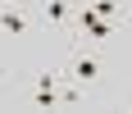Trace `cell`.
I'll use <instances>...</instances> for the list:
<instances>
[{
  "instance_id": "obj_1",
  "label": "cell",
  "mask_w": 132,
  "mask_h": 114,
  "mask_svg": "<svg viewBox=\"0 0 132 114\" xmlns=\"http://www.w3.org/2000/svg\"><path fill=\"white\" fill-rule=\"evenodd\" d=\"M64 78H73L82 91H87V87H100V82H105V55H100V46L68 41V55H64Z\"/></svg>"
},
{
  "instance_id": "obj_2",
  "label": "cell",
  "mask_w": 132,
  "mask_h": 114,
  "mask_svg": "<svg viewBox=\"0 0 132 114\" xmlns=\"http://www.w3.org/2000/svg\"><path fill=\"white\" fill-rule=\"evenodd\" d=\"M32 5H37V14H41V23L46 27H55V32H73V9H78V5H73V0H32Z\"/></svg>"
},
{
  "instance_id": "obj_3",
  "label": "cell",
  "mask_w": 132,
  "mask_h": 114,
  "mask_svg": "<svg viewBox=\"0 0 132 114\" xmlns=\"http://www.w3.org/2000/svg\"><path fill=\"white\" fill-rule=\"evenodd\" d=\"M0 32H5V37H27V32H32V14H27V5L0 0Z\"/></svg>"
},
{
  "instance_id": "obj_4",
  "label": "cell",
  "mask_w": 132,
  "mask_h": 114,
  "mask_svg": "<svg viewBox=\"0 0 132 114\" xmlns=\"http://www.w3.org/2000/svg\"><path fill=\"white\" fill-rule=\"evenodd\" d=\"M27 105H32V110H59V91H46V87H32L27 91Z\"/></svg>"
},
{
  "instance_id": "obj_5",
  "label": "cell",
  "mask_w": 132,
  "mask_h": 114,
  "mask_svg": "<svg viewBox=\"0 0 132 114\" xmlns=\"http://www.w3.org/2000/svg\"><path fill=\"white\" fill-rule=\"evenodd\" d=\"M5 78H9V64H5V59H0V87H5Z\"/></svg>"
},
{
  "instance_id": "obj_6",
  "label": "cell",
  "mask_w": 132,
  "mask_h": 114,
  "mask_svg": "<svg viewBox=\"0 0 132 114\" xmlns=\"http://www.w3.org/2000/svg\"><path fill=\"white\" fill-rule=\"evenodd\" d=\"M123 9H128V14H132V0H123Z\"/></svg>"
},
{
  "instance_id": "obj_7",
  "label": "cell",
  "mask_w": 132,
  "mask_h": 114,
  "mask_svg": "<svg viewBox=\"0 0 132 114\" xmlns=\"http://www.w3.org/2000/svg\"><path fill=\"white\" fill-rule=\"evenodd\" d=\"M128 27H132V14H128Z\"/></svg>"
},
{
  "instance_id": "obj_8",
  "label": "cell",
  "mask_w": 132,
  "mask_h": 114,
  "mask_svg": "<svg viewBox=\"0 0 132 114\" xmlns=\"http://www.w3.org/2000/svg\"><path fill=\"white\" fill-rule=\"evenodd\" d=\"M128 110H132V105H128Z\"/></svg>"
}]
</instances>
